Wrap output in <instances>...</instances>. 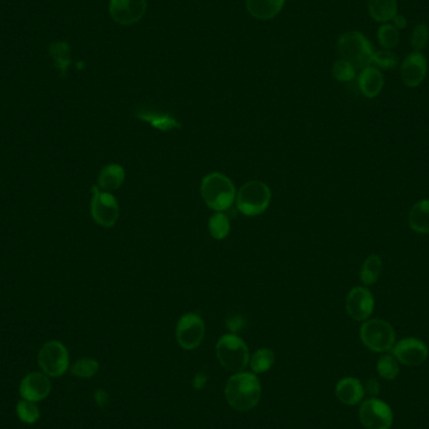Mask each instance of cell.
Masks as SVG:
<instances>
[{
	"label": "cell",
	"instance_id": "16",
	"mask_svg": "<svg viewBox=\"0 0 429 429\" xmlns=\"http://www.w3.org/2000/svg\"><path fill=\"white\" fill-rule=\"evenodd\" d=\"M335 394L342 403L357 405L363 400L365 392L362 381L353 377H346L338 381L335 387Z\"/></svg>",
	"mask_w": 429,
	"mask_h": 429
},
{
	"label": "cell",
	"instance_id": "34",
	"mask_svg": "<svg viewBox=\"0 0 429 429\" xmlns=\"http://www.w3.org/2000/svg\"><path fill=\"white\" fill-rule=\"evenodd\" d=\"M363 386L364 392H365V394H369L370 398H375V397L379 394V392H381V384H379V381L374 379V378L368 379Z\"/></svg>",
	"mask_w": 429,
	"mask_h": 429
},
{
	"label": "cell",
	"instance_id": "32",
	"mask_svg": "<svg viewBox=\"0 0 429 429\" xmlns=\"http://www.w3.org/2000/svg\"><path fill=\"white\" fill-rule=\"evenodd\" d=\"M372 66L383 68V69H393L398 66V57L394 55L392 50H388V49L378 50L373 55Z\"/></svg>",
	"mask_w": 429,
	"mask_h": 429
},
{
	"label": "cell",
	"instance_id": "7",
	"mask_svg": "<svg viewBox=\"0 0 429 429\" xmlns=\"http://www.w3.org/2000/svg\"><path fill=\"white\" fill-rule=\"evenodd\" d=\"M92 191H93L91 201L92 218L102 227L106 229L113 227L120 218L118 201L112 192L102 191L98 188V186L92 188Z\"/></svg>",
	"mask_w": 429,
	"mask_h": 429
},
{
	"label": "cell",
	"instance_id": "19",
	"mask_svg": "<svg viewBox=\"0 0 429 429\" xmlns=\"http://www.w3.org/2000/svg\"><path fill=\"white\" fill-rule=\"evenodd\" d=\"M126 180V171L121 164H109L103 167L98 176L97 186L99 190L106 192H113L122 188Z\"/></svg>",
	"mask_w": 429,
	"mask_h": 429
},
{
	"label": "cell",
	"instance_id": "36",
	"mask_svg": "<svg viewBox=\"0 0 429 429\" xmlns=\"http://www.w3.org/2000/svg\"><path fill=\"white\" fill-rule=\"evenodd\" d=\"M392 22H393L392 24H393L398 31L399 29H405V27H407V19H405V15H402V14H400V15L397 14Z\"/></svg>",
	"mask_w": 429,
	"mask_h": 429
},
{
	"label": "cell",
	"instance_id": "21",
	"mask_svg": "<svg viewBox=\"0 0 429 429\" xmlns=\"http://www.w3.org/2000/svg\"><path fill=\"white\" fill-rule=\"evenodd\" d=\"M408 224L414 232L429 235V199H421L412 206Z\"/></svg>",
	"mask_w": 429,
	"mask_h": 429
},
{
	"label": "cell",
	"instance_id": "8",
	"mask_svg": "<svg viewBox=\"0 0 429 429\" xmlns=\"http://www.w3.org/2000/svg\"><path fill=\"white\" fill-rule=\"evenodd\" d=\"M205 321L196 313L182 315L176 325L177 343L185 351H194L199 348L205 338Z\"/></svg>",
	"mask_w": 429,
	"mask_h": 429
},
{
	"label": "cell",
	"instance_id": "1",
	"mask_svg": "<svg viewBox=\"0 0 429 429\" xmlns=\"http://www.w3.org/2000/svg\"><path fill=\"white\" fill-rule=\"evenodd\" d=\"M225 397L231 408L235 411H251L260 402V379L255 373L250 372L235 373L226 383Z\"/></svg>",
	"mask_w": 429,
	"mask_h": 429
},
{
	"label": "cell",
	"instance_id": "24",
	"mask_svg": "<svg viewBox=\"0 0 429 429\" xmlns=\"http://www.w3.org/2000/svg\"><path fill=\"white\" fill-rule=\"evenodd\" d=\"M248 364L255 374L266 373L275 364V353L269 348H261L259 351H255L253 357H250Z\"/></svg>",
	"mask_w": 429,
	"mask_h": 429
},
{
	"label": "cell",
	"instance_id": "26",
	"mask_svg": "<svg viewBox=\"0 0 429 429\" xmlns=\"http://www.w3.org/2000/svg\"><path fill=\"white\" fill-rule=\"evenodd\" d=\"M399 362L393 354H383L377 362V373L386 381H394L399 375Z\"/></svg>",
	"mask_w": 429,
	"mask_h": 429
},
{
	"label": "cell",
	"instance_id": "10",
	"mask_svg": "<svg viewBox=\"0 0 429 429\" xmlns=\"http://www.w3.org/2000/svg\"><path fill=\"white\" fill-rule=\"evenodd\" d=\"M38 364L48 377L57 378L64 374L69 367V354L66 346L57 340L45 343L38 354Z\"/></svg>",
	"mask_w": 429,
	"mask_h": 429
},
{
	"label": "cell",
	"instance_id": "13",
	"mask_svg": "<svg viewBox=\"0 0 429 429\" xmlns=\"http://www.w3.org/2000/svg\"><path fill=\"white\" fill-rule=\"evenodd\" d=\"M147 0H111L109 13L115 23L132 25L143 18Z\"/></svg>",
	"mask_w": 429,
	"mask_h": 429
},
{
	"label": "cell",
	"instance_id": "35",
	"mask_svg": "<svg viewBox=\"0 0 429 429\" xmlns=\"http://www.w3.org/2000/svg\"><path fill=\"white\" fill-rule=\"evenodd\" d=\"M94 398H96L98 405H101V407H104V405H107V403H108V394L106 393L102 389H98L96 394H94Z\"/></svg>",
	"mask_w": 429,
	"mask_h": 429
},
{
	"label": "cell",
	"instance_id": "28",
	"mask_svg": "<svg viewBox=\"0 0 429 429\" xmlns=\"http://www.w3.org/2000/svg\"><path fill=\"white\" fill-rule=\"evenodd\" d=\"M98 370H99V364L97 360L92 358L78 359L76 363L73 364L72 369H71L72 374L79 378H92L97 374Z\"/></svg>",
	"mask_w": 429,
	"mask_h": 429
},
{
	"label": "cell",
	"instance_id": "30",
	"mask_svg": "<svg viewBox=\"0 0 429 429\" xmlns=\"http://www.w3.org/2000/svg\"><path fill=\"white\" fill-rule=\"evenodd\" d=\"M17 414H18L19 419L22 422L28 424L36 423V421L39 419V416H41L36 403L31 402V400H27V399L20 400L17 405Z\"/></svg>",
	"mask_w": 429,
	"mask_h": 429
},
{
	"label": "cell",
	"instance_id": "27",
	"mask_svg": "<svg viewBox=\"0 0 429 429\" xmlns=\"http://www.w3.org/2000/svg\"><path fill=\"white\" fill-rule=\"evenodd\" d=\"M399 36H399L398 29L392 23H383L378 28V33H377L378 42L383 48L388 49V50L395 48L398 45Z\"/></svg>",
	"mask_w": 429,
	"mask_h": 429
},
{
	"label": "cell",
	"instance_id": "11",
	"mask_svg": "<svg viewBox=\"0 0 429 429\" xmlns=\"http://www.w3.org/2000/svg\"><path fill=\"white\" fill-rule=\"evenodd\" d=\"M392 354L399 363L407 367H418L428 358V346L418 338L400 339L394 344Z\"/></svg>",
	"mask_w": 429,
	"mask_h": 429
},
{
	"label": "cell",
	"instance_id": "33",
	"mask_svg": "<svg viewBox=\"0 0 429 429\" xmlns=\"http://www.w3.org/2000/svg\"><path fill=\"white\" fill-rule=\"evenodd\" d=\"M429 29L427 25L421 23L416 25L414 29L412 31L411 45L414 49V52H422L427 44H428Z\"/></svg>",
	"mask_w": 429,
	"mask_h": 429
},
{
	"label": "cell",
	"instance_id": "20",
	"mask_svg": "<svg viewBox=\"0 0 429 429\" xmlns=\"http://www.w3.org/2000/svg\"><path fill=\"white\" fill-rule=\"evenodd\" d=\"M285 0H246L248 12L259 20H270L281 12Z\"/></svg>",
	"mask_w": 429,
	"mask_h": 429
},
{
	"label": "cell",
	"instance_id": "2",
	"mask_svg": "<svg viewBox=\"0 0 429 429\" xmlns=\"http://www.w3.org/2000/svg\"><path fill=\"white\" fill-rule=\"evenodd\" d=\"M236 190L230 177L221 172H211L202 178L199 194L206 206L215 212L227 211L235 204Z\"/></svg>",
	"mask_w": 429,
	"mask_h": 429
},
{
	"label": "cell",
	"instance_id": "12",
	"mask_svg": "<svg viewBox=\"0 0 429 429\" xmlns=\"http://www.w3.org/2000/svg\"><path fill=\"white\" fill-rule=\"evenodd\" d=\"M375 308V300L372 291L364 286L353 288L345 300L346 313L351 319L357 321H368L373 314Z\"/></svg>",
	"mask_w": 429,
	"mask_h": 429
},
{
	"label": "cell",
	"instance_id": "14",
	"mask_svg": "<svg viewBox=\"0 0 429 429\" xmlns=\"http://www.w3.org/2000/svg\"><path fill=\"white\" fill-rule=\"evenodd\" d=\"M428 63L422 52H413L405 57L400 66V78L407 87L416 88L422 85L427 76Z\"/></svg>",
	"mask_w": 429,
	"mask_h": 429
},
{
	"label": "cell",
	"instance_id": "25",
	"mask_svg": "<svg viewBox=\"0 0 429 429\" xmlns=\"http://www.w3.org/2000/svg\"><path fill=\"white\" fill-rule=\"evenodd\" d=\"M231 231V223L225 212H215L209 220V232L212 239L225 240Z\"/></svg>",
	"mask_w": 429,
	"mask_h": 429
},
{
	"label": "cell",
	"instance_id": "5",
	"mask_svg": "<svg viewBox=\"0 0 429 429\" xmlns=\"http://www.w3.org/2000/svg\"><path fill=\"white\" fill-rule=\"evenodd\" d=\"M337 49L342 59L349 62L354 68L372 66L374 50L367 36L360 31H346L339 36Z\"/></svg>",
	"mask_w": 429,
	"mask_h": 429
},
{
	"label": "cell",
	"instance_id": "15",
	"mask_svg": "<svg viewBox=\"0 0 429 429\" xmlns=\"http://www.w3.org/2000/svg\"><path fill=\"white\" fill-rule=\"evenodd\" d=\"M52 389V384L49 381L48 375L43 373H29L25 375L24 379L20 383L19 392L22 398L31 400V402H41L47 398Z\"/></svg>",
	"mask_w": 429,
	"mask_h": 429
},
{
	"label": "cell",
	"instance_id": "3",
	"mask_svg": "<svg viewBox=\"0 0 429 429\" xmlns=\"http://www.w3.org/2000/svg\"><path fill=\"white\" fill-rule=\"evenodd\" d=\"M270 202L272 190L265 182L259 180L246 182L236 192V209L248 218L264 213L269 209Z\"/></svg>",
	"mask_w": 429,
	"mask_h": 429
},
{
	"label": "cell",
	"instance_id": "22",
	"mask_svg": "<svg viewBox=\"0 0 429 429\" xmlns=\"http://www.w3.org/2000/svg\"><path fill=\"white\" fill-rule=\"evenodd\" d=\"M368 12L375 22L389 23L398 14L397 0H368Z\"/></svg>",
	"mask_w": 429,
	"mask_h": 429
},
{
	"label": "cell",
	"instance_id": "31",
	"mask_svg": "<svg viewBox=\"0 0 429 429\" xmlns=\"http://www.w3.org/2000/svg\"><path fill=\"white\" fill-rule=\"evenodd\" d=\"M332 77L337 79L338 82L346 83V82H351L353 79L356 78V68L349 62L339 59L332 66Z\"/></svg>",
	"mask_w": 429,
	"mask_h": 429
},
{
	"label": "cell",
	"instance_id": "6",
	"mask_svg": "<svg viewBox=\"0 0 429 429\" xmlns=\"http://www.w3.org/2000/svg\"><path fill=\"white\" fill-rule=\"evenodd\" d=\"M360 340L369 351L387 353L395 344L393 327L383 319H368L360 327Z\"/></svg>",
	"mask_w": 429,
	"mask_h": 429
},
{
	"label": "cell",
	"instance_id": "4",
	"mask_svg": "<svg viewBox=\"0 0 429 429\" xmlns=\"http://www.w3.org/2000/svg\"><path fill=\"white\" fill-rule=\"evenodd\" d=\"M218 362L231 373L244 372L250 362V351L244 339L235 332L225 334L216 344Z\"/></svg>",
	"mask_w": 429,
	"mask_h": 429
},
{
	"label": "cell",
	"instance_id": "17",
	"mask_svg": "<svg viewBox=\"0 0 429 429\" xmlns=\"http://www.w3.org/2000/svg\"><path fill=\"white\" fill-rule=\"evenodd\" d=\"M359 90L367 98H375L381 94L384 87V77L379 68L374 66H365L358 77Z\"/></svg>",
	"mask_w": 429,
	"mask_h": 429
},
{
	"label": "cell",
	"instance_id": "9",
	"mask_svg": "<svg viewBox=\"0 0 429 429\" xmlns=\"http://www.w3.org/2000/svg\"><path fill=\"white\" fill-rule=\"evenodd\" d=\"M359 419L365 429H391L393 426V411L384 400L369 398L362 402Z\"/></svg>",
	"mask_w": 429,
	"mask_h": 429
},
{
	"label": "cell",
	"instance_id": "29",
	"mask_svg": "<svg viewBox=\"0 0 429 429\" xmlns=\"http://www.w3.org/2000/svg\"><path fill=\"white\" fill-rule=\"evenodd\" d=\"M49 52L55 58V66L61 71H66L71 63V47L64 42L53 43L49 47Z\"/></svg>",
	"mask_w": 429,
	"mask_h": 429
},
{
	"label": "cell",
	"instance_id": "23",
	"mask_svg": "<svg viewBox=\"0 0 429 429\" xmlns=\"http://www.w3.org/2000/svg\"><path fill=\"white\" fill-rule=\"evenodd\" d=\"M381 272V259L377 254L369 255L362 265L359 278L365 286L374 285L379 278Z\"/></svg>",
	"mask_w": 429,
	"mask_h": 429
},
{
	"label": "cell",
	"instance_id": "18",
	"mask_svg": "<svg viewBox=\"0 0 429 429\" xmlns=\"http://www.w3.org/2000/svg\"><path fill=\"white\" fill-rule=\"evenodd\" d=\"M136 117L161 132H172V131L181 128V123L177 121L175 117L167 115V113L156 112V111L139 109L136 112Z\"/></svg>",
	"mask_w": 429,
	"mask_h": 429
}]
</instances>
